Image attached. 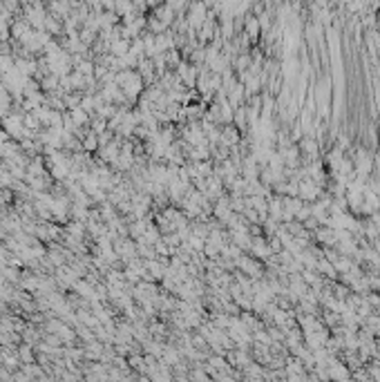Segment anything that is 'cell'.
Instances as JSON below:
<instances>
[{
    "instance_id": "6da1fadb",
    "label": "cell",
    "mask_w": 380,
    "mask_h": 382,
    "mask_svg": "<svg viewBox=\"0 0 380 382\" xmlns=\"http://www.w3.org/2000/svg\"><path fill=\"white\" fill-rule=\"evenodd\" d=\"M194 78H197V68H194V65H188V63L179 65V80H182V83L194 85Z\"/></svg>"
},
{
    "instance_id": "7a4b0ae2",
    "label": "cell",
    "mask_w": 380,
    "mask_h": 382,
    "mask_svg": "<svg viewBox=\"0 0 380 382\" xmlns=\"http://www.w3.org/2000/svg\"><path fill=\"white\" fill-rule=\"evenodd\" d=\"M222 141H224L226 146H235V143H242V141H240V132H237L232 126H226L224 130H222Z\"/></svg>"
}]
</instances>
